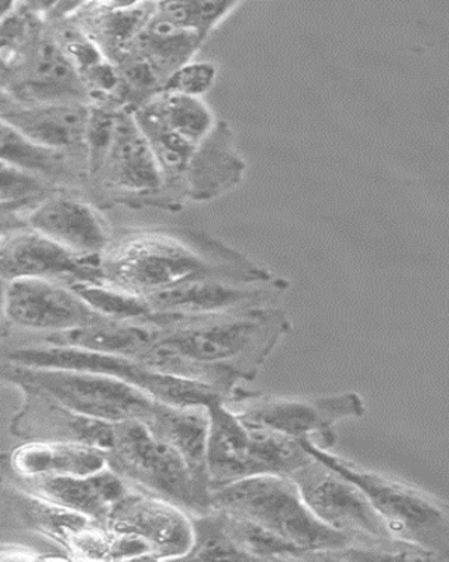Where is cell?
<instances>
[{"label":"cell","instance_id":"24","mask_svg":"<svg viewBox=\"0 0 449 562\" xmlns=\"http://www.w3.org/2000/svg\"><path fill=\"white\" fill-rule=\"evenodd\" d=\"M156 337V325L106 319L97 325L44 336H2V347L56 346L136 358Z\"/></svg>","mask_w":449,"mask_h":562},{"label":"cell","instance_id":"26","mask_svg":"<svg viewBox=\"0 0 449 562\" xmlns=\"http://www.w3.org/2000/svg\"><path fill=\"white\" fill-rule=\"evenodd\" d=\"M0 156L3 162L47 179L59 188L87 193V161L58 148L34 143L7 123L0 126Z\"/></svg>","mask_w":449,"mask_h":562},{"label":"cell","instance_id":"23","mask_svg":"<svg viewBox=\"0 0 449 562\" xmlns=\"http://www.w3.org/2000/svg\"><path fill=\"white\" fill-rule=\"evenodd\" d=\"M142 422L154 436L182 456L199 484L211 490L207 472L211 413L207 406H177L156 401Z\"/></svg>","mask_w":449,"mask_h":562},{"label":"cell","instance_id":"25","mask_svg":"<svg viewBox=\"0 0 449 562\" xmlns=\"http://www.w3.org/2000/svg\"><path fill=\"white\" fill-rule=\"evenodd\" d=\"M108 469L106 456L88 446L63 442H23L2 456V472L37 476H89Z\"/></svg>","mask_w":449,"mask_h":562},{"label":"cell","instance_id":"20","mask_svg":"<svg viewBox=\"0 0 449 562\" xmlns=\"http://www.w3.org/2000/svg\"><path fill=\"white\" fill-rule=\"evenodd\" d=\"M89 103L22 104L2 94V123L30 140L88 162Z\"/></svg>","mask_w":449,"mask_h":562},{"label":"cell","instance_id":"22","mask_svg":"<svg viewBox=\"0 0 449 562\" xmlns=\"http://www.w3.org/2000/svg\"><path fill=\"white\" fill-rule=\"evenodd\" d=\"M247 162L236 146L233 128L218 121L211 136L198 144L181 183V196L188 202H211L242 183Z\"/></svg>","mask_w":449,"mask_h":562},{"label":"cell","instance_id":"14","mask_svg":"<svg viewBox=\"0 0 449 562\" xmlns=\"http://www.w3.org/2000/svg\"><path fill=\"white\" fill-rule=\"evenodd\" d=\"M289 288L291 283L277 276L268 281L209 277L156 293L146 300L159 321L168 323L183 317L278 306Z\"/></svg>","mask_w":449,"mask_h":562},{"label":"cell","instance_id":"7","mask_svg":"<svg viewBox=\"0 0 449 562\" xmlns=\"http://www.w3.org/2000/svg\"><path fill=\"white\" fill-rule=\"evenodd\" d=\"M2 360L16 366L63 368L114 376L146 392L154 400L169 405L209 407L226 397V392L221 387L162 374L136 358L106 352L56 346L2 347Z\"/></svg>","mask_w":449,"mask_h":562},{"label":"cell","instance_id":"2","mask_svg":"<svg viewBox=\"0 0 449 562\" xmlns=\"http://www.w3.org/2000/svg\"><path fill=\"white\" fill-rule=\"evenodd\" d=\"M103 281L148 297L209 277L272 280L273 273L207 233L184 227L114 231L101 254Z\"/></svg>","mask_w":449,"mask_h":562},{"label":"cell","instance_id":"27","mask_svg":"<svg viewBox=\"0 0 449 562\" xmlns=\"http://www.w3.org/2000/svg\"><path fill=\"white\" fill-rule=\"evenodd\" d=\"M156 7L157 2H82L71 16L113 61L133 46Z\"/></svg>","mask_w":449,"mask_h":562},{"label":"cell","instance_id":"11","mask_svg":"<svg viewBox=\"0 0 449 562\" xmlns=\"http://www.w3.org/2000/svg\"><path fill=\"white\" fill-rule=\"evenodd\" d=\"M109 319L67 283L22 278L2 283V336H44Z\"/></svg>","mask_w":449,"mask_h":562},{"label":"cell","instance_id":"12","mask_svg":"<svg viewBox=\"0 0 449 562\" xmlns=\"http://www.w3.org/2000/svg\"><path fill=\"white\" fill-rule=\"evenodd\" d=\"M2 94L22 104L89 103L82 78L47 19L30 46L2 66Z\"/></svg>","mask_w":449,"mask_h":562},{"label":"cell","instance_id":"15","mask_svg":"<svg viewBox=\"0 0 449 562\" xmlns=\"http://www.w3.org/2000/svg\"><path fill=\"white\" fill-rule=\"evenodd\" d=\"M2 283L22 278H43L71 285L75 282H101V256H83L32 227L2 228L0 237Z\"/></svg>","mask_w":449,"mask_h":562},{"label":"cell","instance_id":"31","mask_svg":"<svg viewBox=\"0 0 449 562\" xmlns=\"http://www.w3.org/2000/svg\"><path fill=\"white\" fill-rule=\"evenodd\" d=\"M93 311L109 319L158 325L159 317L146 297L134 295L111 283L75 282L69 285Z\"/></svg>","mask_w":449,"mask_h":562},{"label":"cell","instance_id":"21","mask_svg":"<svg viewBox=\"0 0 449 562\" xmlns=\"http://www.w3.org/2000/svg\"><path fill=\"white\" fill-rule=\"evenodd\" d=\"M3 482L27 494L42 497L106 525L112 507L127 494L132 485L111 469L89 476H37L23 479L2 472Z\"/></svg>","mask_w":449,"mask_h":562},{"label":"cell","instance_id":"3","mask_svg":"<svg viewBox=\"0 0 449 562\" xmlns=\"http://www.w3.org/2000/svg\"><path fill=\"white\" fill-rule=\"evenodd\" d=\"M314 459L366 492L394 539L449 561V502L406 482L363 469L311 440H301Z\"/></svg>","mask_w":449,"mask_h":562},{"label":"cell","instance_id":"17","mask_svg":"<svg viewBox=\"0 0 449 562\" xmlns=\"http://www.w3.org/2000/svg\"><path fill=\"white\" fill-rule=\"evenodd\" d=\"M23 403L10 420L9 430L23 442H63L101 450L104 456L116 440V423L93 419L69 409L47 392L19 386Z\"/></svg>","mask_w":449,"mask_h":562},{"label":"cell","instance_id":"9","mask_svg":"<svg viewBox=\"0 0 449 562\" xmlns=\"http://www.w3.org/2000/svg\"><path fill=\"white\" fill-rule=\"evenodd\" d=\"M224 405L244 425L281 432L296 440H311L330 451L337 446L338 437L334 430L337 423L362 419L367 415L366 402L356 392L292 400L259 394L239 385Z\"/></svg>","mask_w":449,"mask_h":562},{"label":"cell","instance_id":"35","mask_svg":"<svg viewBox=\"0 0 449 562\" xmlns=\"http://www.w3.org/2000/svg\"><path fill=\"white\" fill-rule=\"evenodd\" d=\"M38 551L29 549L26 546L2 544L0 550V560L2 561H38L43 557L38 555Z\"/></svg>","mask_w":449,"mask_h":562},{"label":"cell","instance_id":"32","mask_svg":"<svg viewBox=\"0 0 449 562\" xmlns=\"http://www.w3.org/2000/svg\"><path fill=\"white\" fill-rule=\"evenodd\" d=\"M194 541L182 561H251L229 536L222 512L192 516Z\"/></svg>","mask_w":449,"mask_h":562},{"label":"cell","instance_id":"19","mask_svg":"<svg viewBox=\"0 0 449 562\" xmlns=\"http://www.w3.org/2000/svg\"><path fill=\"white\" fill-rule=\"evenodd\" d=\"M82 191H61L24 218L23 225L83 256H101L113 238L111 223Z\"/></svg>","mask_w":449,"mask_h":562},{"label":"cell","instance_id":"34","mask_svg":"<svg viewBox=\"0 0 449 562\" xmlns=\"http://www.w3.org/2000/svg\"><path fill=\"white\" fill-rule=\"evenodd\" d=\"M218 66L213 61H191L177 69L164 83L162 91L202 98L213 88Z\"/></svg>","mask_w":449,"mask_h":562},{"label":"cell","instance_id":"6","mask_svg":"<svg viewBox=\"0 0 449 562\" xmlns=\"http://www.w3.org/2000/svg\"><path fill=\"white\" fill-rule=\"evenodd\" d=\"M108 467L137 490L164 497L189 515L211 510V490L199 484L187 461L142 420L116 423Z\"/></svg>","mask_w":449,"mask_h":562},{"label":"cell","instance_id":"8","mask_svg":"<svg viewBox=\"0 0 449 562\" xmlns=\"http://www.w3.org/2000/svg\"><path fill=\"white\" fill-rule=\"evenodd\" d=\"M87 196L99 209L126 206L172 211L166 179L132 109H123L106 156L88 177Z\"/></svg>","mask_w":449,"mask_h":562},{"label":"cell","instance_id":"5","mask_svg":"<svg viewBox=\"0 0 449 562\" xmlns=\"http://www.w3.org/2000/svg\"><path fill=\"white\" fill-rule=\"evenodd\" d=\"M291 479L313 515L347 536L352 546L391 551L402 561H440L426 550L394 539L366 492L322 461L313 459Z\"/></svg>","mask_w":449,"mask_h":562},{"label":"cell","instance_id":"10","mask_svg":"<svg viewBox=\"0 0 449 562\" xmlns=\"http://www.w3.org/2000/svg\"><path fill=\"white\" fill-rule=\"evenodd\" d=\"M2 381L16 387H38L69 409L111 423L143 420L156 403L128 382L97 372L2 362Z\"/></svg>","mask_w":449,"mask_h":562},{"label":"cell","instance_id":"28","mask_svg":"<svg viewBox=\"0 0 449 562\" xmlns=\"http://www.w3.org/2000/svg\"><path fill=\"white\" fill-rule=\"evenodd\" d=\"M206 42L199 34L177 26L156 7V12L132 47L148 59L162 83H166L177 69L193 61L194 54Z\"/></svg>","mask_w":449,"mask_h":562},{"label":"cell","instance_id":"30","mask_svg":"<svg viewBox=\"0 0 449 562\" xmlns=\"http://www.w3.org/2000/svg\"><path fill=\"white\" fill-rule=\"evenodd\" d=\"M171 131L192 143H202L216 128L218 119L202 98L161 91L146 102Z\"/></svg>","mask_w":449,"mask_h":562},{"label":"cell","instance_id":"16","mask_svg":"<svg viewBox=\"0 0 449 562\" xmlns=\"http://www.w3.org/2000/svg\"><path fill=\"white\" fill-rule=\"evenodd\" d=\"M106 526L143 540L151 549V561H182L193 547L192 515L134 486L112 507Z\"/></svg>","mask_w":449,"mask_h":562},{"label":"cell","instance_id":"29","mask_svg":"<svg viewBox=\"0 0 449 562\" xmlns=\"http://www.w3.org/2000/svg\"><path fill=\"white\" fill-rule=\"evenodd\" d=\"M61 191L71 189L59 188L47 179L0 161L2 228L23 225L34 209Z\"/></svg>","mask_w":449,"mask_h":562},{"label":"cell","instance_id":"13","mask_svg":"<svg viewBox=\"0 0 449 562\" xmlns=\"http://www.w3.org/2000/svg\"><path fill=\"white\" fill-rule=\"evenodd\" d=\"M2 499L20 526L52 541L75 561H112L116 533L102 521L3 482Z\"/></svg>","mask_w":449,"mask_h":562},{"label":"cell","instance_id":"18","mask_svg":"<svg viewBox=\"0 0 449 562\" xmlns=\"http://www.w3.org/2000/svg\"><path fill=\"white\" fill-rule=\"evenodd\" d=\"M211 432L207 446V472L211 492L233 482L269 475L273 446L263 429L244 425L224 402L209 406Z\"/></svg>","mask_w":449,"mask_h":562},{"label":"cell","instance_id":"4","mask_svg":"<svg viewBox=\"0 0 449 562\" xmlns=\"http://www.w3.org/2000/svg\"><path fill=\"white\" fill-rule=\"evenodd\" d=\"M211 509L251 520L311 553L352 546L313 515L291 476L258 475L217 487L211 492Z\"/></svg>","mask_w":449,"mask_h":562},{"label":"cell","instance_id":"1","mask_svg":"<svg viewBox=\"0 0 449 562\" xmlns=\"http://www.w3.org/2000/svg\"><path fill=\"white\" fill-rule=\"evenodd\" d=\"M291 330L288 313L278 306L183 317L156 325V337L138 361L232 395L242 382L256 380Z\"/></svg>","mask_w":449,"mask_h":562},{"label":"cell","instance_id":"33","mask_svg":"<svg viewBox=\"0 0 449 562\" xmlns=\"http://www.w3.org/2000/svg\"><path fill=\"white\" fill-rule=\"evenodd\" d=\"M242 3L234 0H178V2H157L159 12L172 20L177 26L197 33L203 38L211 37L228 16H232Z\"/></svg>","mask_w":449,"mask_h":562}]
</instances>
